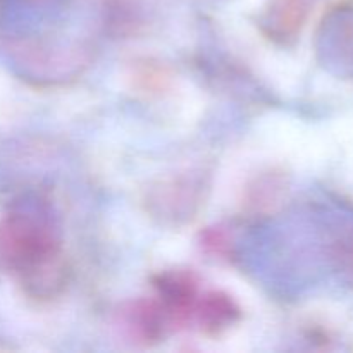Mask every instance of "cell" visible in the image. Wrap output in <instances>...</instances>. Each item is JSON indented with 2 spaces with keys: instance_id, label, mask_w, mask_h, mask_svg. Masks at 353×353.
I'll list each match as a JSON object with an SVG mask.
<instances>
[{
  "instance_id": "obj_1",
  "label": "cell",
  "mask_w": 353,
  "mask_h": 353,
  "mask_svg": "<svg viewBox=\"0 0 353 353\" xmlns=\"http://www.w3.org/2000/svg\"><path fill=\"white\" fill-rule=\"evenodd\" d=\"M0 255L30 299L50 302L69 283L55 210L40 195L23 196L0 221Z\"/></svg>"
},
{
  "instance_id": "obj_2",
  "label": "cell",
  "mask_w": 353,
  "mask_h": 353,
  "mask_svg": "<svg viewBox=\"0 0 353 353\" xmlns=\"http://www.w3.org/2000/svg\"><path fill=\"white\" fill-rule=\"evenodd\" d=\"M209 176L203 171H186L157 181L147 190L145 207L150 217L165 226L192 223L207 200Z\"/></svg>"
},
{
  "instance_id": "obj_3",
  "label": "cell",
  "mask_w": 353,
  "mask_h": 353,
  "mask_svg": "<svg viewBox=\"0 0 353 353\" xmlns=\"http://www.w3.org/2000/svg\"><path fill=\"white\" fill-rule=\"evenodd\" d=\"M316 48L327 71L353 81V2L338 3L324 14Z\"/></svg>"
},
{
  "instance_id": "obj_4",
  "label": "cell",
  "mask_w": 353,
  "mask_h": 353,
  "mask_svg": "<svg viewBox=\"0 0 353 353\" xmlns=\"http://www.w3.org/2000/svg\"><path fill=\"white\" fill-rule=\"evenodd\" d=\"M19 55L24 72L37 81L68 79L81 72L85 65V50L68 47L64 43L48 40H24L14 48Z\"/></svg>"
},
{
  "instance_id": "obj_5",
  "label": "cell",
  "mask_w": 353,
  "mask_h": 353,
  "mask_svg": "<svg viewBox=\"0 0 353 353\" xmlns=\"http://www.w3.org/2000/svg\"><path fill=\"white\" fill-rule=\"evenodd\" d=\"M154 288L157 300L168 314L171 326H183L193 319L199 302V279L192 271H162L154 276Z\"/></svg>"
},
{
  "instance_id": "obj_6",
  "label": "cell",
  "mask_w": 353,
  "mask_h": 353,
  "mask_svg": "<svg viewBox=\"0 0 353 353\" xmlns=\"http://www.w3.org/2000/svg\"><path fill=\"white\" fill-rule=\"evenodd\" d=\"M314 0H268L259 16V28L272 43L290 47L299 40Z\"/></svg>"
},
{
  "instance_id": "obj_7",
  "label": "cell",
  "mask_w": 353,
  "mask_h": 353,
  "mask_svg": "<svg viewBox=\"0 0 353 353\" xmlns=\"http://www.w3.org/2000/svg\"><path fill=\"white\" fill-rule=\"evenodd\" d=\"M288 192V176L279 169H269L255 176L243 193V210L261 217L274 212Z\"/></svg>"
},
{
  "instance_id": "obj_8",
  "label": "cell",
  "mask_w": 353,
  "mask_h": 353,
  "mask_svg": "<svg viewBox=\"0 0 353 353\" xmlns=\"http://www.w3.org/2000/svg\"><path fill=\"white\" fill-rule=\"evenodd\" d=\"M238 303L224 292H209L196 302L193 319L207 336H219L240 321Z\"/></svg>"
},
{
  "instance_id": "obj_9",
  "label": "cell",
  "mask_w": 353,
  "mask_h": 353,
  "mask_svg": "<svg viewBox=\"0 0 353 353\" xmlns=\"http://www.w3.org/2000/svg\"><path fill=\"white\" fill-rule=\"evenodd\" d=\"M128 326L141 341L154 343L164 338L171 323L159 300H140L128 310Z\"/></svg>"
},
{
  "instance_id": "obj_10",
  "label": "cell",
  "mask_w": 353,
  "mask_h": 353,
  "mask_svg": "<svg viewBox=\"0 0 353 353\" xmlns=\"http://www.w3.org/2000/svg\"><path fill=\"white\" fill-rule=\"evenodd\" d=\"M171 72L165 65H162L161 62L150 61V59L137 61L133 71H131L133 85L141 93H148V95H154V93L162 95L171 86Z\"/></svg>"
},
{
  "instance_id": "obj_11",
  "label": "cell",
  "mask_w": 353,
  "mask_h": 353,
  "mask_svg": "<svg viewBox=\"0 0 353 353\" xmlns=\"http://www.w3.org/2000/svg\"><path fill=\"white\" fill-rule=\"evenodd\" d=\"M202 247L209 254L217 255L219 259H230V255L233 254V241H231L230 234L221 228H214V230H207L205 233H202Z\"/></svg>"
}]
</instances>
